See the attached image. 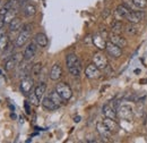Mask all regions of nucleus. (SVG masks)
I'll return each mask as SVG.
<instances>
[{"instance_id": "7", "label": "nucleus", "mask_w": 147, "mask_h": 143, "mask_svg": "<svg viewBox=\"0 0 147 143\" xmlns=\"http://www.w3.org/2000/svg\"><path fill=\"white\" fill-rule=\"evenodd\" d=\"M117 114H118V116H119L120 118H122V119H125V121H128V122H131L132 118H134L132 108L130 107V106H127V105L120 106L119 109H118V111H117Z\"/></svg>"}, {"instance_id": "21", "label": "nucleus", "mask_w": 147, "mask_h": 143, "mask_svg": "<svg viewBox=\"0 0 147 143\" xmlns=\"http://www.w3.org/2000/svg\"><path fill=\"white\" fill-rule=\"evenodd\" d=\"M123 31V24L121 20L114 19L111 24V32L112 33H117V34H121V32Z\"/></svg>"}, {"instance_id": "25", "label": "nucleus", "mask_w": 147, "mask_h": 143, "mask_svg": "<svg viewBox=\"0 0 147 143\" xmlns=\"http://www.w3.org/2000/svg\"><path fill=\"white\" fill-rule=\"evenodd\" d=\"M17 10H18V8H14V9H10L6 15H3V17H5V23H6V24H9L14 18L17 17V16H16V15H17Z\"/></svg>"}, {"instance_id": "24", "label": "nucleus", "mask_w": 147, "mask_h": 143, "mask_svg": "<svg viewBox=\"0 0 147 143\" xmlns=\"http://www.w3.org/2000/svg\"><path fill=\"white\" fill-rule=\"evenodd\" d=\"M49 98H50V99H51V100L55 102V105H58L59 107H60V106L63 104V101H65V100H63V99L60 97V94H59V93H58L55 90L51 91V92L49 93Z\"/></svg>"}, {"instance_id": "8", "label": "nucleus", "mask_w": 147, "mask_h": 143, "mask_svg": "<svg viewBox=\"0 0 147 143\" xmlns=\"http://www.w3.org/2000/svg\"><path fill=\"white\" fill-rule=\"evenodd\" d=\"M105 50H107V52L110 54L111 57H113V58H119V57H121V54H122V48H120L119 46L114 44V43L111 42V41H108V42H107Z\"/></svg>"}, {"instance_id": "4", "label": "nucleus", "mask_w": 147, "mask_h": 143, "mask_svg": "<svg viewBox=\"0 0 147 143\" xmlns=\"http://www.w3.org/2000/svg\"><path fill=\"white\" fill-rule=\"evenodd\" d=\"M20 91L24 95L28 97V94L33 91V88H34V81L31 76H26V77H23L22 81H20Z\"/></svg>"}, {"instance_id": "5", "label": "nucleus", "mask_w": 147, "mask_h": 143, "mask_svg": "<svg viewBox=\"0 0 147 143\" xmlns=\"http://www.w3.org/2000/svg\"><path fill=\"white\" fill-rule=\"evenodd\" d=\"M93 64L96 66V67H98L101 71H103V69H105V68H108V58L105 57V54H103L102 52H95V54H93Z\"/></svg>"}, {"instance_id": "9", "label": "nucleus", "mask_w": 147, "mask_h": 143, "mask_svg": "<svg viewBox=\"0 0 147 143\" xmlns=\"http://www.w3.org/2000/svg\"><path fill=\"white\" fill-rule=\"evenodd\" d=\"M36 43H35V41L34 42H30L28 44H27V47L25 48V50H24V60H26V61H31L33 58H34V56L36 54Z\"/></svg>"}, {"instance_id": "27", "label": "nucleus", "mask_w": 147, "mask_h": 143, "mask_svg": "<svg viewBox=\"0 0 147 143\" xmlns=\"http://www.w3.org/2000/svg\"><path fill=\"white\" fill-rule=\"evenodd\" d=\"M41 72H42V64L41 63H36L35 65L32 66L31 73H32V76L33 77H38L41 75Z\"/></svg>"}, {"instance_id": "37", "label": "nucleus", "mask_w": 147, "mask_h": 143, "mask_svg": "<svg viewBox=\"0 0 147 143\" xmlns=\"http://www.w3.org/2000/svg\"><path fill=\"white\" fill-rule=\"evenodd\" d=\"M140 83H147V80H140Z\"/></svg>"}, {"instance_id": "3", "label": "nucleus", "mask_w": 147, "mask_h": 143, "mask_svg": "<svg viewBox=\"0 0 147 143\" xmlns=\"http://www.w3.org/2000/svg\"><path fill=\"white\" fill-rule=\"evenodd\" d=\"M55 90L59 93V94H60V97H61L65 101L70 100V99H71V97H73V91H71L70 86H69L67 83H63V82L58 83V84L55 85Z\"/></svg>"}, {"instance_id": "11", "label": "nucleus", "mask_w": 147, "mask_h": 143, "mask_svg": "<svg viewBox=\"0 0 147 143\" xmlns=\"http://www.w3.org/2000/svg\"><path fill=\"white\" fill-rule=\"evenodd\" d=\"M62 76V67L59 63H55V65L51 67L50 71V78L52 81H59Z\"/></svg>"}, {"instance_id": "19", "label": "nucleus", "mask_w": 147, "mask_h": 143, "mask_svg": "<svg viewBox=\"0 0 147 143\" xmlns=\"http://www.w3.org/2000/svg\"><path fill=\"white\" fill-rule=\"evenodd\" d=\"M42 106L45 108L47 110H50V111H53V110H57L58 108H60L58 105H55V102L49 98V95H48V97H44V98L42 99Z\"/></svg>"}, {"instance_id": "10", "label": "nucleus", "mask_w": 147, "mask_h": 143, "mask_svg": "<svg viewBox=\"0 0 147 143\" xmlns=\"http://www.w3.org/2000/svg\"><path fill=\"white\" fill-rule=\"evenodd\" d=\"M85 75L87 78L94 80V78H98L101 76V69L98 67H96L94 64H91L86 67L85 69Z\"/></svg>"}, {"instance_id": "31", "label": "nucleus", "mask_w": 147, "mask_h": 143, "mask_svg": "<svg viewBox=\"0 0 147 143\" xmlns=\"http://www.w3.org/2000/svg\"><path fill=\"white\" fill-rule=\"evenodd\" d=\"M122 3L125 6H127L130 10H138V8L136 7V5L134 3L132 0H122Z\"/></svg>"}, {"instance_id": "34", "label": "nucleus", "mask_w": 147, "mask_h": 143, "mask_svg": "<svg viewBox=\"0 0 147 143\" xmlns=\"http://www.w3.org/2000/svg\"><path fill=\"white\" fill-rule=\"evenodd\" d=\"M5 17H3V15H0V29H2L3 26H5Z\"/></svg>"}, {"instance_id": "28", "label": "nucleus", "mask_w": 147, "mask_h": 143, "mask_svg": "<svg viewBox=\"0 0 147 143\" xmlns=\"http://www.w3.org/2000/svg\"><path fill=\"white\" fill-rule=\"evenodd\" d=\"M28 101H30V104H32V105H34V106H40V99L37 98V95L35 94V92L34 91H32L30 94H28Z\"/></svg>"}, {"instance_id": "35", "label": "nucleus", "mask_w": 147, "mask_h": 143, "mask_svg": "<svg viewBox=\"0 0 147 143\" xmlns=\"http://www.w3.org/2000/svg\"><path fill=\"white\" fill-rule=\"evenodd\" d=\"M80 119H82V117H80V116H76V117L74 118V122H75V123H79V122H80Z\"/></svg>"}, {"instance_id": "17", "label": "nucleus", "mask_w": 147, "mask_h": 143, "mask_svg": "<svg viewBox=\"0 0 147 143\" xmlns=\"http://www.w3.org/2000/svg\"><path fill=\"white\" fill-rule=\"evenodd\" d=\"M34 41H35V43H36L37 46L41 47V48L47 47V46H48V42H49L48 36L45 35L44 33H42V32H38V33L35 34V36H34Z\"/></svg>"}, {"instance_id": "12", "label": "nucleus", "mask_w": 147, "mask_h": 143, "mask_svg": "<svg viewBox=\"0 0 147 143\" xmlns=\"http://www.w3.org/2000/svg\"><path fill=\"white\" fill-rule=\"evenodd\" d=\"M103 123L107 125V127L109 128L111 133H118L119 129H120V126L118 124V122L113 118H108V117H104L103 119Z\"/></svg>"}, {"instance_id": "2", "label": "nucleus", "mask_w": 147, "mask_h": 143, "mask_svg": "<svg viewBox=\"0 0 147 143\" xmlns=\"http://www.w3.org/2000/svg\"><path fill=\"white\" fill-rule=\"evenodd\" d=\"M31 33H32V25L31 24H25L23 25L22 30H20V33L18 34L16 41H15V46L17 48H22L24 47L25 43L28 42L30 37H31Z\"/></svg>"}, {"instance_id": "38", "label": "nucleus", "mask_w": 147, "mask_h": 143, "mask_svg": "<svg viewBox=\"0 0 147 143\" xmlns=\"http://www.w3.org/2000/svg\"><path fill=\"white\" fill-rule=\"evenodd\" d=\"M0 74H1V71H0Z\"/></svg>"}, {"instance_id": "6", "label": "nucleus", "mask_w": 147, "mask_h": 143, "mask_svg": "<svg viewBox=\"0 0 147 143\" xmlns=\"http://www.w3.org/2000/svg\"><path fill=\"white\" fill-rule=\"evenodd\" d=\"M144 18H145V12H144L143 9H138V10H131L128 15H127L126 19L128 20L129 23L138 24V23H140Z\"/></svg>"}, {"instance_id": "20", "label": "nucleus", "mask_w": 147, "mask_h": 143, "mask_svg": "<svg viewBox=\"0 0 147 143\" xmlns=\"http://www.w3.org/2000/svg\"><path fill=\"white\" fill-rule=\"evenodd\" d=\"M130 12H131V10L129 9L127 6H125L123 3H121V5H119V6L117 7V9H115V15H118L120 18H126Z\"/></svg>"}, {"instance_id": "36", "label": "nucleus", "mask_w": 147, "mask_h": 143, "mask_svg": "<svg viewBox=\"0 0 147 143\" xmlns=\"http://www.w3.org/2000/svg\"><path fill=\"white\" fill-rule=\"evenodd\" d=\"M6 34V32H5V30H3V27L2 29H0V37H2V36Z\"/></svg>"}, {"instance_id": "16", "label": "nucleus", "mask_w": 147, "mask_h": 143, "mask_svg": "<svg viewBox=\"0 0 147 143\" xmlns=\"http://www.w3.org/2000/svg\"><path fill=\"white\" fill-rule=\"evenodd\" d=\"M93 43L96 46V48L98 50H104L105 49V46H107V41L103 36L101 35L100 33H96L95 35L93 36Z\"/></svg>"}, {"instance_id": "33", "label": "nucleus", "mask_w": 147, "mask_h": 143, "mask_svg": "<svg viewBox=\"0 0 147 143\" xmlns=\"http://www.w3.org/2000/svg\"><path fill=\"white\" fill-rule=\"evenodd\" d=\"M25 110H26V114H31V108H30V101H25Z\"/></svg>"}, {"instance_id": "23", "label": "nucleus", "mask_w": 147, "mask_h": 143, "mask_svg": "<svg viewBox=\"0 0 147 143\" xmlns=\"http://www.w3.org/2000/svg\"><path fill=\"white\" fill-rule=\"evenodd\" d=\"M45 91H47V84H45L44 82H40L36 86H35V89H34V92H35V94H36L37 98H38L40 100L43 98Z\"/></svg>"}, {"instance_id": "14", "label": "nucleus", "mask_w": 147, "mask_h": 143, "mask_svg": "<svg viewBox=\"0 0 147 143\" xmlns=\"http://www.w3.org/2000/svg\"><path fill=\"white\" fill-rule=\"evenodd\" d=\"M96 131H97V133L103 138V139H109L111 136V133L110 131H109V128L107 127V125L103 123V122H98L97 124H96Z\"/></svg>"}, {"instance_id": "30", "label": "nucleus", "mask_w": 147, "mask_h": 143, "mask_svg": "<svg viewBox=\"0 0 147 143\" xmlns=\"http://www.w3.org/2000/svg\"><path fill=\"white\" fill-rule=\"evenodd\" d=\"M138 9H144L147 7V0H132Z\"/></svg>"}, {"instance_id": "18", "label": "nucleus", "mask_w": 147, "mask_h": 143, "mask_svg": "<svg viewBox=\"0 0 147 143\" xmlns=\"http://www.w3.org/2000/svg\"><path fill=\"white\" fill-rule=\"evenodd\" d=\"M23 27V22L19 17H15L9 24H8V29L10 32H17L20 31Z\"/></svg>"}, {"instance_id": "22", "label": "nucleus", "mask_w": 147, "mask_h": 143, "mask_svg": "<svg viewBox=\"0 0 147 143\" xmlns=\"http://www.w3.org/2000/svg\"><path fill=\"white\" fill-rule=\"evenodd\" d=\"M36 14V7L33 3H26L24 6V15L26 17H32Z\"/></svg>"}, {"instance_id": "29", "label": "nucleus", "mask_w": 147, "mask_h": 143, "mask_svg": "<svg viewBox=\"0 0 147 143\" xmlns=\"http://www.w3.org/2000/svg\"><path fill=\"white\" fill-rule=\"evenodd\" d=\"M126 30V33L129 34V35H135L136 33H137V27H136V24H132V23H129L126 25V27H125Z\"/></svg>"}, {"instance_id": "32", "label": "nucleus", "mask_w": 147, "mask_h": 143, "mask_svg": "<svg viewBox=\"0 0 147 143\" xmlns=\"http://www.w3.org/2000/svg\"><path fill=\"white\" fill-rule=\"evenodd\" d=\"M109 15H110V9H108V8H107V9H104V10H103V13H102V17L107 18Z\"/></svg>"}, {"instance_id": "15", "label": "nucleus", "mask_w": 147, "mask_h": 143, "mask_svg": "<svg viewBox=\"0 0 147 143\" xmlns=\"http://www.w3.org/2000/svg\"><path fill=\"white\" fill-rule=\"evenodd\" d=\"M102 114L104 117H108V118H113L115 119L118 114H117V110L112 107L109 104H105L103 107H102Z\"/></svg>"}, {"instance_id": "1", "label": "nucleus", "mask_w": 147, "mask_h": 143, "mask_svg": "<svg viewBox=\"0 0 147 143\" xmlns=\"http://www.w3.org/2000/svg\"><path fill=\"white\" fill-rule=\"evenodd\" d=\"M66 65L69 73L74 77H79L82 73V65L78 57L75 54H68L66 57Z\"/></svg>"}, {"instance_id": "13", "label": "nucleus", "mask_w": 147, "mask_h": 143, "mask_svg": "<svg viewBox=\"0 0 147 143\" xmlns=\"http://www.w3.org/2000/svg\"><path fill=\"white\" fill-rule=\"evenodd\" d=\"M109 39H110L111 42H113L114 44L119 46L120 48H125L127 46V41L125 37L120 35V34H117V33H111L109 35Z\"/></svg>"}, {"instance_id": "26", "label": "nucleus", "mask_w": 147, "mask_h": 143, "mask_svg": "<svg viewBox=\"0 0 147 143\" xmlns=\"http://www.w3.org/2000/svg\"><path fill=\"white\" fill-rule=\"evenodd\" d=\"M8 44H9V37L7 34L0 37V52H5L8 49Z\"/></svg>"}]
</instances>
